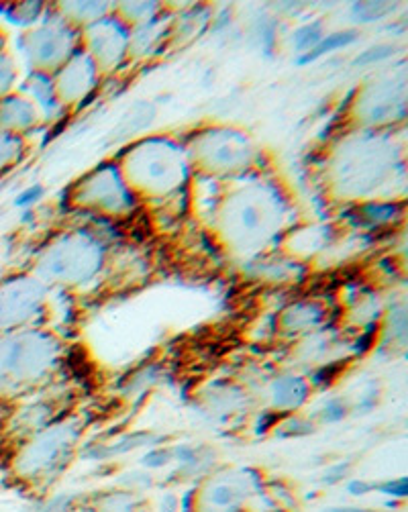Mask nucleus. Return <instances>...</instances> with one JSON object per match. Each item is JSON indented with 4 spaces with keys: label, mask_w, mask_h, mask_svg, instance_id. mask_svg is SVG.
<instances>
[{
    "label": "nucleus",
    "mask_w": 408,
    "mask_h": 512,
    "mask_svg": "<svg viewBox=\"0 0 408 512\" xmlns=\"http://www.w3.org/2000/svg\"><path fill=\"white\" fill-rule=\"evenodd\" d=\"M43 337L15 335L0 337V392L25 384L43 372Z\"/></svg>",
    "instance_id": "nucleus-1"
},
{
    "label": "nucleus",
    "mask_w": 408,
    "mask_h": 512,
    "mask_svg": "<svg viewBox=\"0 0 408 512\" xmlns=\"http://www.w3.org/2000/svg\"><path fill=\"white\" fill-rule=\"evenodd\" d=\"M262 494V480L251 470L204 482L194 496V512H245L247 502Z\"/></svg>",
    "instance_id": "nucleus-2"
},
{
    "label": "nucleus",
    "mask_w": 408,
    "mask_h": 512,
    "mask_svg": "<svg viewBox=\"0 0 408 512\" xmlns=\"http://www.w3.org/2000/svg\"><path fill=\"white\" fill-rule=\"evenodd\" d=\"M70 449L68 433H51L33 441L17 459V470L23 478H51L64 466L66 451Z\"/></svg>",
    "instance_id": "nucleus-3"
},
{
    "label": "nucleus",
    "mask_w": 408,
    "mask_h": 512,
    "mask_svg": "<svg viewBox=\"0 0 408 512\" xmlns=\"http://www.w3.org/2000/svg\"><path fill=\"white\" fill-rule=\"evenodd\" d=\"M304 396H306V386L298 378H284L274 384V398H276V404L280 406H288V408L298 406L304 402Z\"/></svg>",
    "instance_id": "nucleus-4"
},
{
    "label": "nucleus",
    "mask_w": 408,
    "mask_h": 512,
    "mask_svg": "<svg viewBox=\"0 0 408 512\" xmlns=\"http://www.w3.org/2000/svg\"><path fill=\"white\" fill-rule=\"evenodd\" d=\"M139 498L133 494H111L98 500V512H139Z\"/></svg>",
    "instance_id": "nucleus-5"
},
{
    "label": "nucleus",
    "mask_w": 408,
    "mask_h": 512,
    "mask_svg": "<svg viewBox=\"0 0 408 512\" xmlns=\"http://www.w3.org/2000/svg\"><path fill=\"white\" fill-rule=\"evenodd\" d=\"M378 490L388 496V498H396V500H404L406 494H408V484H406V478H400V480H390L382 486H378Z\"/></svg>",
    "instance_id": "nucleus-6"
},
{
    "label": "nucleus",
    "mask_w": 408,
    "mask_h": 512,
    "mask_svg": "<svg viewBox=\"0 0 408 512\" xmlns=\"http://www.w3.org/2000/svg\"><path fill=\"white\" fill-rule=\"evenodd\" d=\"M372 490H376V486H372V484H368V482H364V480H351V482L347 484V492H349L351 496H366V494H370Z\"/></svg>",
    "instance_id": "nucleus-7"
},
{
    "label": "nucleus",
    "mask_w": 408,
    "mask_h": 512,
    "mask_svg": "<svg viewBox=\"0 0 408 512\" xmlns=\"http://www.w3.org/2000/svg\"><path fill=\"white\" fill-rule=\"evenodd\" d=\"M145 466H149V468H160V466H164L166 462H168V453H164V451H156V453H149L145 459Z\"/></svg>",
    "instance_id": "nucleus-8"
},
{
    "label": "nucleus",
    "mask_w": 408,
    "mask_h": 512,
    "mask_svg": "<svg viewBox=\"0 0 408 512\" xmlns=\"http://www.w3.org/2000/svg\"><path fill=\"white\" fill-rule=\"evenodd\" d=\"M345 470H347V468H343V466L331 468V470L325 474V482H327V484H337V482H341V480L345 478Z\"/></svg>",
    "instance_id": "nucleus-9"
},
{
    "label": "nucleus",
    "mask_w": 408,
    "mask_h": 512,
    "mask_svg": "<svg viewBox=\"0 0 408 512\" xmlns=\"http://www.w3.org/2000/svg\"><path fill=\"white\" fill-rule=\"evenodd\" d=\"M176 510H178L176 498H174V496H168V498L164 500V504H162V512H176Z\"/></svg>",
    "instance_id": "nucleus-10"
}]
</instances>
